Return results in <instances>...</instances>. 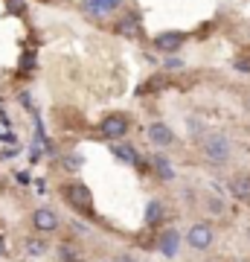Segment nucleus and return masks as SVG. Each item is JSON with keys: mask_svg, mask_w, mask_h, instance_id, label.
Listing matches in <instances>:
<instances>
[{"mask_svg": "<svg viewBox=\"0 0 250 262\" xmlns=\"http://www.w3.org/2000/svg\"><path fill=\"white\" fill-rule=\"evenodd\" d=\"M204 158L213 163H227L230 160V140L224 134H210L204 140Z\"/></svg>", "mask_w": 250, "mask_h": 262, "instance_id": "1", "label": "nucleus"}, {"mask_svg": "<svg viewBox=\"0 0 250 262\" xmlns=\"http://www.w3.org/2000/svg\"><path fill=\"white\" fill-rule=\"evenodd\" d=\"M186 242L192 245L195 251H207L213 245V227L210 225H192L186 233Z\"/></svg>", "mask_w": 250, "mask_h": 262, "instance_id": "2", "label": "nucleus"}, {"mask_svg": "<svg viewBox=\"0 0 250 262\" xmlns=\"http://www.w3.org/2000/svg\"><path fill=\"white\" fill-rule=\"evenodd\" d=\"M102 137H108V140H117V137H122L125 131H128V120L122 117V114H111V117H105L102 120Z\"/></svg>", "mask_w": 250, "mask_h": 262, "instance_id": "3", "label": "nucleus"}, {"mask_svg": "<svg viewBox=\"0 0 250 262\" xmlns=\"http://www.w3.org/2000/svg\"><path fill=\"white\" fill-rule=\"evenodd\" d=\"M32 225H35L38 230L50 233V230H56L58 227V215L53 213V210H47V207H38L35 213H32Z\"/></svg>", "mask_w": 250, "mask_h": 262, "instance_id": "4", "label": "nucleus"}, {"mask_svg": "<svg viewBox=\"0 0 250 262\" xmlns=\"http://www.w3.org/2000/svg\"><path fill=\"white\" fill-rule=\"evenodd\" d=\"M67 195H70V201H73L79 210H90V204H93V198H90V192H87V187H82V184H70V187L64 189Z\"/></svg>", "mask_w": 250, "mask_h": 262, "instance_id": "5", "label": "nucleus"}, {"mask_svg": "<svg viewBox=\"0 0 250 262\" xmlns=\"http://www.w3.org/2000/svg\"><path fill=\"white\" fill-rule=\"evenodd\" d=\"M146 134H148V140L157 143V146H172V140H175V137H172V128L163 125V122H151Z\"/></svg>", "mask_w": 250, "mask_h": 262, "instance_id": "6", "label": "nucleus"}, {"mask_svg": "<svg viewBox=\"0 0 250 262\" xmlns=\"http://www.w3.org/2000/svg\"><path fill=\"white\" fill-rule=\"evenodd\" d=\"M227 187H230V195H236L239 201H250V175H236Z\"/></svg>", "mask_w": 250, "mask_h": 262, "instance_id": "7", "label": "nucleus"}, {"mask_svg": "<svg viewBox=\"0 0 250 262\" xmlns=\"http://www.w3.org/2000/svg\"><path fill=\"white\" fill-rule=\"evenodd\" d=\"M177 245H180V236L175 230H166V233L160 236V251H163V256H175Z\"/></svg>", "mask_w": 250, "mask_h": 262, "instance_id": "8", "label": "nucleus"}, {"mask_svg": "<svg viewBox=\"0 0 250 262\" xmlns=\"http://www.w3.org/2000/svg\"><path fill=\"white\" fill-rule=\"evenodd\" d=\"M120 6V0H84V9L90 12V15H105V12H111Z\"/></svg>", "mask_w": 250, "mask_h": 262, "instance_id": "9", "label": "nucleus"}, {"mask_svg": "<svg viewBox=\"0 0 250 262\" xmlns=\"http://www.w3.org/2000/svg\"><path fill=\"white\" fill-rule=\"evenodd\" d=\"M180 44H184V35H180V32H166V35L157 38V47L166 50V53H175Z\"/></svg>", "mask_w": 250, "mask_h": 262, "instance_id": "10", "label": "nucleus"}, {"mask_svg": "<svg viewBox=\"0 0 250 262\" xmlns=\"http://www.w3.org/2000/svg\"><path fill=\"white\" fill-rule=\"evenodd\" d=\"M146 222H148V225H157V222H163V204H160V201H148Z\"/></svg>", "mask_w": 250, "mask_h": 262, "instance_id": "11", "label": "nucleus"}, {"mask_svg": "<svg viewBox=\"0 0 250 262\" xmlns=\"http://www.w3.org/2000/svg\"><path fill=\"white\" fill-rule=\"evenodd\" d=\"M154 166H157V172H160V178H166V181H172L175 178V169H172V163H169L163 155H157L154 158Z\"/></svg>", "mask_w": 250, "mask_h": 262, "instance_id": "12", "label": "nucleus"}, {"mask_svg": "<svg viewBox=\"0 0 250 262\" xmlns=\"http://www.w3.org/2000/svg\"><path fill=\"white\" fill-rule=\"evenodd\" d=\"M113 155H117V158L120 160H125V163H137V151L131 149V146H113Z\"/></svg>", "mask_w": 250, "mask_h": 262, "instance_id": "13", "label": "nucleus"}, {"mask_svg": "<svg viewBox=\"0 0 250 262\" xmlns=\"http://www.w3.org/2000/svg\"><path fill=\"white\" fill-rule=\"evenodd\" d=\"M120 32L122 35H137V15H125L120 20Z\"/></svg>", "mask_w": 250, "mask_h": 262, "instance_id": "14", "label": "nucleus"}, {"mask_svg": "<svg viewBox=\"0 0 250 262\" xmlns=\"http://www.w3.org/2000/svg\"><path fill=\"white\" fill-rule=\"evenodd\" d=\"M29 251L32 253H44V245L41 242H29Z\"/></svg>", "mask_w": 250, "mask_h": 262, "instance_id": "15", "label": "nucleus"}, {"mask_svg": "<svg viewBox=\"0 0 250 262\" xmlns=\"http://www.w3.org/2000/svg\"><path fill=\"white\" fill-rule=\"evenodd\" d=\"M67 166H70V169H79V166H82V160H76V158H67Z\"/></svg>", "mask_w": 250, "mask_h": 262, "instance_id": "16", "label": "nucleus"}, {"mask_svg": "<svg viewBox=\"0 0 250 262\" xmlns=\"http://www.w3.org/2000/svg\"><path fill=\"white\" fill-rule=\"evenodd\" d=\"M117 262H134V256H131V253H122V256H120Z\"/></svg>", "mask_w": 250, "mask_h": 262, "instance_id": "17", "label": "nucleus"}, {"mask_svg": "<svg viewBox=\"0 0 250 262\" xmlns=\"http://www.w3.org/2000/svg\"><path fill=\"white\" fill-rule=\"evenodd\" d=\"M3 253H6V248H3V242H0V256H3Z\"/></svg>", "mask_w": 250, "mask_h": 262, "instance_id": "18", "label": "nucleus"}]
</instances>
